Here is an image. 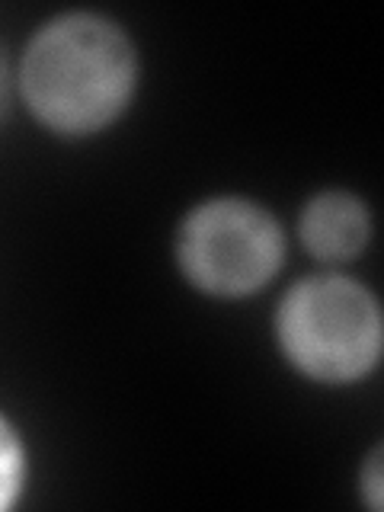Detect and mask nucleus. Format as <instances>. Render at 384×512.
Segmentation results:
<instances>
[{
  "label": "nucleus",
  "mask_w": 384,
  "mask_h": 512,
  "mask_svg": "<svg viewBox=\"0 0 384 512\" xmlns=\"http://www.w3.org/2000/svg\"><path fill=\"white\" fill-rule=\"evenodd\" d=\"M301 237L320 260H352L368 240L365 205L349 192H324L304 208Z\"/></svg>",
  "instance_id": "4"
},
{
  "label": "nucleus",
  "mask_w": 384,
  "mask_h": 512,
  "mask_svg": "<svg viewBox=\"0 0 384 512\" xmlns=\"http://www.w3.org/2000/svg\"><path fill=\"white\" fill-rule=\"evenodd\" d=\"M279 340L285 356L317 381L362 378L381 349L378 304L352 279H304L282 301Z\"/></svg>",
  "instance_id": "2"
},
{
  "label": "nucleus",
  "mask_w": 384,
  "mask_h": 512,
  "mask_svg": "<svg viewBox=\"0 0 384 512\" xmlns=\"http://www.w3.org/2000/svg\"><path fill=\"white\" fill-rule=\"evenodd\" d=\"M20 80L32 112L48 128L90 135L116 119L132 96L135 52L116 23L68 13L36 32Z\"/></svg>",
  "instance_id": "1"
},
{
  "label": "nucleus",
  "mask_w": 384,
  "mask_h": 512,
  "mask_svg": "<svg viewBox=\"0 0 384 512\" xmlns=\"http://www.w3.org/2000/svg\"><path fill=\"white\" fill-rule=\"evenodd\" d=\"M7 103H10V74H7V58L0 52V119H4Z\"/></svg>",
  "instance_id": "7"
},
{
  "label": "nucleus",
  "mask_w": 384,
  "mask_h": 512,
  "mask_svg": "<svg viewBox=\"0 0 384 512\" xmlns=\"http://www.w3.org/2000/svg\"><path fill=\"white\" fill-rule=\"evenodd\" d=\"M365 493H368V503L375 509L381 506V455H372L368 461V471H365Z\"/></svg>",
  "instance_id": "6"
},
{
  "label": "nucleus",
  "mask_w": 384,
  "mask_h": 512,
  "mask_svg": "<svg viewBox=\"0 0 384 512\" xmlns=\"http://www.w3.org/2000/svg\"><path fill=\"white\" fill-rule=\"evenodd\" d=\"M23 480V448L16 442L13 429L0 420V509L13 503Z\"/></svg>",
  "instance_id": "5"
},
{
  "label": "nucleus",
  "mask_w": 384,
  "mask_h": 512,
  "mask_svg": "<svg viewBox=\"0 0 384 512\" xmlns=\"http://www.w3.org/2000/svg\"><path fill=\"white\" fill-rule=\"evenodd\" d=\"M285 240L266 208L215 199L192 212L180 231L183 272L212 295L237 298L266 285L282 263Z\"/></svg>",
  "instance_id": "3"
}]
</instances>
